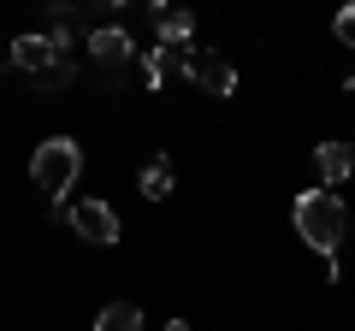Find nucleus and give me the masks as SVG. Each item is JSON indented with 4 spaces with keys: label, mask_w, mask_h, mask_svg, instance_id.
<instances>
[{
    "label": "nucleus",
    "mask_w": 355,
    "mask_h": 331,
    "mask_svg": "<svg viewBox=\"0 0 355 331\" xmlns=\"http://www.w3.org/2000/svg\"><path fill=\"white\" fill-rule=\"evenodd\" d=\"M291 219H296V237H302L314 255L338 260L343 231H349V207L338 202V190H302V195L291 202Z\"/></svg>",
    "instance_id": "nucleus-1"
},
{
    "label": "nucleus",
    "mask_w": 355,
    "mask_h": 331,
    "mask_svg": "<svg viewBox=\"0 0 355 331\" xmlns=\"http://www.w3.org/2000/svg\"><path fill=\"white\" fill-rule=\"evenodd\" d=\"M30 178H36V190L48 195L53 213H65V195H71L77 178H83V148H77L71 136L36 142V154H30Z\"/></svg>",
    "instance_id": "nucleus-2"
},
{
    "label": "nucleus",
    "mask_w": 355,
    "mask_h": 331,
    "mask_svg": "<svg viewBox=\"0 0 355 331\" xmlns=\"http://www.w3.org/2000/svg\"><path fill=\"white\" fill-rule=\"evenodd\" d=\"M137 53H142V48L130 42L125 24H95V30H89V60L101 65V83H107V89H125V83H130Z\"/></svg>",
    "instance_id": "nucleus-3"
},
{
    "label": "nucleus",
    "mask_w": 355,
    "mask_h": 331,
    "mask_svg": "<svg viewBox=\"0 0 355 331\" xmlns=\"http://www.w3.org/2000/svg\"><path fill=\"white\" fill-rule=\"evenodd\" d=\"M184 77H190L202 95H219V101L237 89V65H231L219 48H184Z\"/></svg>",
    "instance_id": "nucleus-4"
},
{
    "label": "nucleus",
    "mask_w": 355,
    "mask_h": 331,
    "mask_svg": "<svg viewBox=\"0 0 355 331\" xmlns=\"http://www.w3.org/2000/svg\"><path fill=\"white\" fill-rule=\"evenodd\" d=\"M65 219H71V231L83 242H95V249H113L119 242V213L107 202H95V195H83L77 207H65Z\"/></svg>",
    "instance_id": "nucleus-5"
},
{
    "label": "nucleus",
    "mask_w": 355,
    "mask_h": 331,
    "mask_svg": "<svg viewBox=\"0 0 355 331\" xmlns=\"http://www.w3.org/2000/svg\"><path fill=\"white\" fill-rule=\"evenodd\" d=\"M6 60H12V71H24L30 83H36V77L48 71V65H60L65 53H53V42L42 36V30H30V36H18V42H12V53H6Z\"/></svg>",
    "instance_id": "nucleus-6"
},
{
    "label": "nucleus",
    "mask_w": 355,
    "mask_h": 331,
    "mask_svg": "<svg viewBox=\"0 0 355 331\" xmlns=\"http://www.w3.org/2000/svg\"><path fill=\"white\" fill-rule=\"evenodd\" d=\"M154 18V36H160V48H190L196 36V12H184V6H166V0H154L148 6Z\"/></svg>",
    "instance_id": "nucleus-7"
},
{
    "label": "nucleus",
    "mask_w": 355,
    "mask_h": 331,
    "mask_svg": "<svg viewBox=\"0 0 355 331\" xmlns=\"http://www.w3.org/2000/svg\"><path fill=\"white\" fill-rule=\"evenodd\" d=\"M172 71H184V53H178V48H142L137 53V83H142V89H166Z\"/></svg>",
    "instance_id": "nucleus-8"
},
{
    "label": "nucleus",
    "mask_w": 355,
    "mask_h": 331,
    "mask_svg": "<svg viewBox=\"0 0 355 331\" xmlns=\"http://www.w3.org/2000/svg\"><path fill=\"white\" fill-rule=\"evenodd\" d=\"M314 166H320V184L338 190V184L355 178V148H349V142H320V148H314Z\"/></svg>",
    "instance_id": "nucleus-9"
},
{
    "label": "nucleus",
    "mask_w": 355,
    "mask_h": 331,
    "mask_svg": "<svg viewBox=\"0 0 355 331\" xmlns=\"http://www.w3.org/2000/svg\"><path fill=\"white\" fill-rule=\"evenodd\" d=\"M137 190L148 195V202H166V195L178 190V172H172V160H166V154H154V160L142 166V178H137Z\"/></svg>",
    "instance_id": "nucleus-10"
},
{
    "label": "nucleus",
    "mask_w": 355,
    "mask_h": 331,
    "mask_svg": "<svg viewBox=\"0 0 355 331\" xmlns=\"http://www.w3.org/2000/svg\"><path fill=\"white\" fill-rule=\"evenodd\" d=\"M95 331H142V307L137 302H107L95 314Z\"/></svg>",
    "instance_id": "nucleus-11"
},
{
    "label": "nucleus",
    "mask_w": 355,
    "mask_h": 331,
    "mask_svg": "<svg viewBox=\"0 0 355 331\" xmlns=\"http://www.w3.org/2000/svg\"><path fill=\"white\" fill-rule=\"evenodd\" d=\"M77 77V60H60V65H48V71L36 77V95H60L65 83H71Z\"/></svg>",
    "instance_id": "nucleus-12"
},
{
    "label": "nucleus",
    "mask_w": 355,
    "mask_h": 331,
    "mask_svg": "<svg viewBox=\"0 0 355 331\" xmlns=\"http://www.w3.org/2000/svg\"><path fill=\"white\" fill-rule=\"evenodd\" d=\"M331 36H338L343 48H355V6H343V12L331 18Z\"/></svg>",
    "instance_id": "nucleus-13"
},
{
    "label": "nucleus",
    "mask_w": 355,
    "mask_h": 331,
    "mask_svg": "<svg viewBox=\"0 0 355 331\" xmlns=\"http://www.w3.org/2000/svg\"><path fill=\"white\" fill-rule=\"evenodd\" d=\"M160 331H190V325H184V319H166V325Z\"/></svg>",
    "instance_id": "nucleus-14"
}]
</instances>
